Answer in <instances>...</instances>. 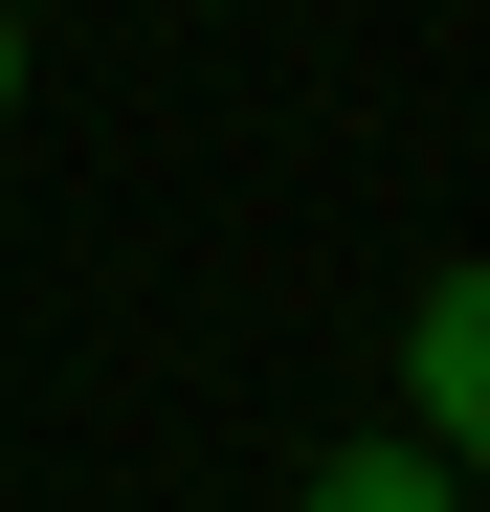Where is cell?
<instances>
[{"instance_id":"cell-1","label":"cell","mask_w":490,"mask_h":512,"mask_svg":"<svg viewBox=\"0 0 490 512\" xmlns=\"http://www.w3.org/2000/svg\"><path fill=\"white\" fill-rule=\"evenodd\" d=\"M401 401H424V468H446V446L490 468V268H446L424 312H401Z\"/></svg>"},{"instance_id":"cell-2","label":"cell","mask_w":490,"mask_h":512,"mask_svg":"<svg viewBox=\"0 0 490 512\" xmlns=\"http://www.w3.org/2000/svg\"><path fill=\"white\" fill-rule=\"evenodd\" d=\"M290 512H446V468H424V446H335Z\"/></svg>"},{"instance_id":"cell-3","label":"cell","mask_w":490,"mask_h":512,"mask_svg":"<svg viewBox=\"0 0 490 512\" xmlns=\"http://www.w3.org/2000/svg\"><path fill=\"white\" fill-rule=\"evenodd\" d=\"M0 112H23V23H0Z\"/></svg>"},{"instance_id":"cell-4","label":"cell","mask_w":490,"mask_h":512,"mask_svg":"<svg viewBox=\"0 0 490 512\" xmlns=\"http://www.w3.org/2000/svg\"><path fill=\"white\" fill-rule=\"evenodd\" d=\"M0 23H23V0H0Z\"/></svg>"}]
</instances>
